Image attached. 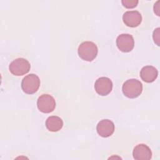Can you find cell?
I'll use <instances>...</instances> for the list:
<instances>
[{"label": "cell", "instance_id": "6da1fadb", "mask_svg": "<svg viewBox=\"0 0 160 160\" xmlns=\"http://www.w3.org/2000/svg\"><path fill=\"white\" fill-rule=\"evenodd\" d=\"M124 95L129 98L138 97L142 91V83L136 79H130L125 81L122 87Z\"/></svg>", "mask_w": 160, "mask_h": 160}, {"label": "cell", "instance_id": "7a4b0ae2", "mask_svg": "<svg viewBox=\"0 0 160 160\" xmlns=\"http://www.w3.org/2000/svg\"><path fill=\"white\" fill-rule=\"evenodd\" d=\"M79 56L84 61H92L98 54V47L91 41H84L78 47Z\"/></svg>", "mask_w": 160, "mask_h": 160}, {"label": "cell", "instance_id": "3957f363", "mask_svg": "<svg viewBox=\"0 0 160 160\" xmlns=\"http://www.w3.org/2000/svg\"><path fill=\"white\" fill-rule=\"evenodd\" d=\"M40 86L39 77L34 74H30L25 76L21 82V88L22 91L28 94L35 93Z\"/></svg>", "mask_w": 160, "mask_h": 160}, {"label": "cell", "instance_id": "277c9868", "mask_svg": "<svg viewBox=\"0 0 160 160\" xmlns=\"http://www.w3.org/2000/svg\"><path fill=\"white\" fill-rule=\"evenodd\" d=\"M30 68V63L24 58L16 59L13 60L9 66L10 72L15 76H22L28 73Z\"/></svg>", "mask_w": 160, "mask_h": 160}, {"label": "cell", "instance_id": "5b68a950", "mask_svg": "<svg viewBox=\"0 0 160 160\" xmlns=\"http://www.w3.org/2000/svg\"><path fill=\"white\" fill-rule=\"evenodd\" d=\"M38 109L44 113H49L54 111L56 108V101L52 96L44 94L39 97L37 101Z\"/></svg>", "mask_w": 160, "mask_h": 160}, {"label": "cell", "instance_id": "8992f818", "mask_svg": "<svg viewBox=\"0 0 160 160\" xmlns=\"http://www.w3.org/2000/svg\"><path fill=\"white\" fill-rule=\"evenodd\" d=\"M116 45L121 51L128 52L132 50L134 46V40L131 34H121L116 39Z\"/></svg>", "mask_w": 160, "mask_h": 160}, {"label": "cell", "instance_id": "52a82bcc", "mask_svg": "<svg viewBox=\"0 0 160 160\" xmlns=\"http://www.w3.org/2000/svg\"><path fill=\"white\" fill-rule=\"evenodd\" d=\"M94 88L98 94L101 96H106L112 91V82L109 78L107 77H101L96 81Z\"/></svg>", "mask_w": 160, "mask_h": 160}, {"label": "cell", "instance_id": "ba28073f", "mask_svg": "<svg viewBox=\"0 0 160 160\" xmlns=\"http://www.w3.org/2000/svg\"><path fill=\"white\" fill-rule=\"evenodd\" d=\"M124 23L131 28L137 27L142 21V16L138 11H128L124 13L122 16Z\"/></svg>", "mask_w": 160, "mask_h": 160}, {"label": "cell", "instance_id": "9c48e42d", "mask_svg": "<svg viewBox=\"0 0 160 160\" xmlns=\"http://www.w3.org/2000/svg\"><path fill=\"white\" fill-rule=\"evenodd\" d=\"M114 124L109 119L100 121L96 126V130L99 135L103 138H108L112 134L114 131Z\"/></svg>", "mask_w": 160, "mask_h": 160}, {"label": "cell", "instance_id": "30bf717a", "mask_svg": "<svg viewBox=\"0 0 160 160\" xmlns=\"http://www.w3.org/2000/svg\"><path fill=\"white\" fill-rule=\"evenodd\" d=\"M132 155L136 160H149L152 157V152L147 145L139 144L134 148Z\"/></svg>", "mask_w": 160, "mask_h": 160}, {"label": "cell", "instance_id": "8fae6325", "mask_svg": "<svg viewBox=\"0 0 160 160\" xmlns=\"http://www.w3.org/2000/svg\"><path fill=\"white\" fill-rule=\"evenodd\" d=\"M158 75L157 69L152 66H146L140 71V76L144 82H152L155 81Z\"/></svg>", "mask_w": 160, "mask_h": 160}, {"label": "cell", "instance_id": "7c38bea8", "mask_svg": "<svg viewBox=\"0 0 160 160\" xmlns=\"http://www.w3.org/2000/svg\"><path fill=\"white\" fill-rule=\"evenodd\" d=\"M62 120L56 116H49L46 121V126L47 129L51 132H57L59 131L62 128Z\"/></svg>", "mask_w": 160, "mask_h": 160}, {"label": "cell", "instance_id": "4fadbf2b", "mask_svg": "<svg viewBox=\"0 0 160 160\" xmlns=\"http://www.w3.org/2000/svg\"><path fill=\"white\" fill-rule=\"evenodd\" d=\"M122 5L126 8H135L138 3V0H122L121 1Z\"/></svg>", "mask_w": 160, "mask_h": 160}, {"label": "cell", "instance_id": "5bb4252c", "mask_svg": "<svg viewBox=\"0 0 160 160\" xmlns=\"http://www.w3.org/2000/svg\"><path fill=\"white\" fill-rule=\"evenodd\" d=\"M152 38L154 42L158 45L159 46V28H156L152 34Z\"/></svg>", "mask_w": 160, "mask_h": 160}, {"label": "cell", "instance_id": "9a60e30c", "mask_svg": "<svg viewBox=\"0 0 160 160\" xmlns=\"http://www.w3.org/2000/svg\"><path fill=\"white\" fill-rule=\"evenodd\" d=\"M159 2L160 1H158L154 6V11L158 16H159Z\"/></svg>", "mask_w": 160, "mask_h": 160}]
</instances>
